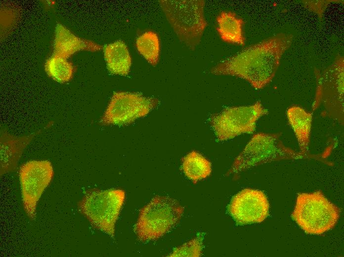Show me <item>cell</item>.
Segmentation results:
<instances>
[{"instance_id":"cell-8","label":"cell","mask_w":344,"mask_h":257,"mask_svg":"<svg viewBox=\"0 0 344 257\" xmlns=\"http://www.w3.org/2000/svg\"><path fill=\"white\" fill-rule=\"evenodd\" d=\"M267 114L258 101L251 105L226 108L212 115L209 122L217 139L223 141L243 133H253L258 120Z\"/></svg>"},{"instance_id":"cell-9","label":"cell","mask_w":344,"mask_h":257,"mask_svg":"<svg viewBox=\"0 0 344 257\" xmlns=\"http://www.w3.org/2000/svg\"><path fill=\"white\" fill-rule=\"evenodd\" d=\"M157 98L138 93L115 92L100 120L104 125H123L146 116L159 104Z\"/></svg>"},{"instance_id":"cell-6","label":"cell","mask_w":344,"mask_h":257,"mask_svg":"<svg viewBox=\"0 0 344 257\" xmlns=\"http://www.w3.org/2000/svg\"><path fill=\"white\" fill-rule=\"evenodd\" d=\"M292 216L305 233L320 235L335 226L340 210L320 191L302 193L297 197Z\"/></svg>"},{"instance_id":"cell-19","label":"cell","mask_w":344,"mask_h":257,"mask_svg":"<svg viewBox=\"0 0 344 257\" xmlns=\"http://www.w3.org/2000/svg\"><path fill=\"white\" fill-rule=\"evenodd\" d=\"M44 67L47 75L60 83L69 81L74 74L72 64L60 56L52 55L46 60Z\"/></svg>"},{"instance_id":"cell-17","label":"cell","mask_w":344,"mask_h":257,"mask_svg":"<svg viewBox=\"0 0 344 257\" xmlns=\"http://www.w3.org/2000/svg\"><path fill=\"white\" fill-rule=\"evenodd\" d=\"M182 168L185 176L194 183L207 177L212 172L211 162L195 151L183 158Z\"/></svg>"},{"instance_id":"cell-14","label":"cell","mask_w":344,"mask_h":257,"mask_svg":"<svg viewBox=\"0 0 344 257\" xmlns=\"http://www.w3.org/2000/svg\"><path fill=\"white\" fill-rule=\"evenodd\" d=\"M289 122L293 128L298 142L300 152L309 158L319 157L308 154L312 114L297 105L289 107L287 111Z\"/></svg>"},{"instance_id":"cell-11","label":"cell","mask_w":344,"mask_h":257,"mask_svg":"<svg viewBox=\"0 0 344 257\" xmlns=\"http://www.w3.org/2000/svg\"><path fill=\"white\" fill-rule=\"evenodd\" d=\"M269 208L262 191L246 188L233 197L228 211L238 224L244 225L263 221L268 215Z\"/></svg>"},{"instance_id":"cell-18","label":"cell","mask_w":344,"mask_h":257,"mask_svg":"<svg viewBox=\"0 0 344 257\" xmlns=\"http://www.w3.org/2000/svg\"><path fill=\"white\" fill-rule=\"evenodd\" d=\"M136 46L148 62L153 66L157 65L160 58V43L156 33L149 31L141 35L136 40Z\"/></svg>"},{"instance_id":"cell-12","label":"cell","mask_w":344,"mask_h":257,"mask_svg":"<svg viewBox=\"0 0 344 257\" xmlns=\"http://www.w3.org/2000/svg\"><path fill=\"white\" fill-rule=\"evenodd\" d=\"M43 129L28 135L16 136L2 130L0 132V175L14 171L21 155L33 138Z\"/></svg>"},{"instance_id":"cell-7","label":"cell","mask_w":344,"mask_h":257,"mask_svg":"<svg viewBox=\"0 0 344 257\" xmlns=\"http://www.w3.org/2000/svg\"><path fill=\"white\" fill-rule=\"evenodd\" d=\"M125 198L122 189H93L86 193L79 208L93 227L114 238L115 224Z\"/></svg>"},{"instance_id":"cell-15","label":"cell","mask_w":344,"mask_h":257,"mask_svg":"<svg viewBox=\"0 0 344 257\" xmlns=\"http://www.w3.org/2000/svg\"><path fill=\"white\" fill-rule=\"evenodd\" d=\"M216 31L224 42L241 45L245 43L244 21L231 11H221L216 18Z\"/></svg>"},{"instance_id":"cell-13","label":"cell","mask_w":344,"mask_h":257,"mask_svg":"<svg viewBox=\"0 0 344 257\" xmlns=\"http://www.w3.org/2000/svg\"><path fill=\"white\" fill-rule=\"evenodd\" d=\"M102 48L99 44L76 36L61 24H56L52 55L67 59L80 50L94 52Z\"/></svg>"},{"instance_id":"cell-4","label":"cell","mask_w":344,"mask_h":257,"mask_svg":"<svg viewBox=\"0 0 344 257\" xmlns=\"http://www.w3.org/2000/svg\"><path fill=\"white\" fill-rule=\"evenodd\" d=\"M281 133L255 134L235 159L228 173L238 174L263 164L283 160L309 158L300 152L286 146Z\"/></svg>"},{"instance_id":"cell-21","label":"cell","mask_w":344,"mask_h":257,"mask_svg":"<svg viewBox=\"0 0 344 257\" xmlns=\"http://www.w3.org/2000/svg\"><path fill=\"white\" fill-rule=\"evenodd\" d=\"M321 1V2H319L318 1H317V2H314V1L313 2L306 1L305 2V4L306 7H307L310 9H312V10L315 12L317 8V10H316V12H317L318 14H321V13L323 12V11L324 10L326 6H327V5L330 2H327V1H325V2H323V1Z\"/></svg>"},{"instance_id":"cell-10","label":"cell","mask_w":344,"mask_h":257,"mask_svg":"<svg viewBox=\"0 0 344 257\" xmlns=\"http://www.w3.org/2000/svg\"><path fill=\"white\" fill-rule=\"evenodd\" d=\"M19 176L24 209L35 219L37 204L53 177V167L48 160H31L21 166Z\"/></svg>"},{"instance_id":"cell-20","label":"cell","mask_w":344,"mask_h":257,"mask_svg":"<svg viewBox=\"0 0 344 257\" xmlns=\"http://www.w3.org/2000/svg\"><path fill=\"white\" fill-rule=\"evenodd\" d=\"M203 235L199 234L195 238L175 248L170 257H200L203 249Z\"/></svg>"},{"instance_id":"cell-16","label":"cell","mask_w":344,"mask_h":257,"mask_svg":"<svg viewBox=\"0 0 344 257\" xmlns=\"http://www.w3.org/2000/svg\"><path fill=\"white\" fill-rule=\"evenodd\" d=\"M104 55L107 68L111 73L122 76L129 74L131 59L124 42L117 41L105 45Z\"/></svg>"},{"instance_id":"cell-2","label":"cell","mask_w":344,"mask_h":257,"mask_svg":"<svg viewBox=\"0 0 344 257\" xmlns=\"http://www.w3.org/2000/svg\"><path fill=\"white\" fill-rule=\"evenodd\" d=\"M159 3L179 40L195 49L208 26L204 15L205 1L161 0Z\"/></svg>"},{"instance_id":"cell-3","label":"cell","mask_w":344,"mask_h":257,"mask_svg":"<svg viewBox=\"0 0 344 257\" xmlns=\"http://www.w3.org/2000/svg\"><path fill=\"white\" fill-rule=\"evenodd\" d=\"M183 211L184 208L175 200L156 196L140 210L134 232L142 242L157 240L177 224Z\"/></svg>"},{"instance_id":"cell-1","label":"cell","mask_w":344,"mask_h":257,"mask_svg":"<svg viewBox=\"0 0 344 257\" xmlns=\"http://www.w3.org/2000/svg\"><path fill=\"white\" fill-rule=\"evenodd\" d=\"M293 40L291 34H277L218 63L211 72L237 77L247 81L256 89H262L272 81L282 56Z\"/></svg>"},{"instance_id":"cell-5","label":"cell","mask_w":344,"mask_h":257,"mask_svg":"<svg viewBox=\"0 0 344 257\" xmlns=\"http://www.w3.org/2000/svg\"><path fill=\"white\" fill-rule=\"evenodd\" d=\"M316 88L312 110L320 106L322 116L344 125V58L340 54L333 62L323 70L315 69Z\"/></svg>"}]
</instances>
